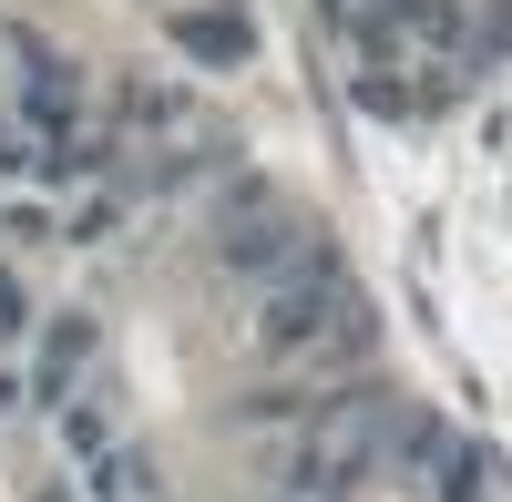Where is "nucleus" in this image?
<instances>
[{"instance_id":"1","label":"nucleus","mask_w":512,"mask_h":502,"mask_svg":"<svg viewBox=\"0 0 512 502\" xmlns=\"http://www.w3.org/2000/svg\"><path fill=\"white\" fill-rule=\"evenodd\" d=\"M256 339H267V359L328 369V359H359V349H369V308L349 298V277H338L318 246H308L297 267H277L267 308H256Z\"/></svg>"},{"instance_id":"2","label":"nucleus","mask_w":512,"mask_h":502,"mask_svg":"<svg viewBox=\"0 0 512 502\" xmlns=\"http://www.w3.org/2000/svg\"><path fill=\"white\" fill-rule=\"evenodd\" d=\"M379 441H390V400L379 390H338L297 421V451H287V492L297 502H349L369 472H379Z\"/></svg>"},{"instance_id":"3","label":"nucleus","mask_w":512,"mask_h":502,"mask_svg":"<svg viewBox=\"0 0 512 502\" xmlns=\"http://www.w3.org/2000/svg\"><path fill=\"white\" fill-rule=\"evenodd\" d=\"M216 257H226L236 277H277V267H297V257H308V246H297V216H287L277 195L236 185V195H226V246H216Z\"/></svg>"},{"instance_id":"4","label":"nucleus","mask_w":512,"mask_h":502,"mask_svg":"<svg viewBox=\"0 0 512 502\" xmlns=\"http://www.w3.org/2000/svg\"><path fill=\"white\" fill-rule=\"evenodd\" d=\"M93 502H175L144 451H93Z\"/></svg>"},{"instance_id":"5","label":"nucleus","mask_w":512,"mask_h":502,"mask_svg":"<svg viewBox=\"0 0 512 502\" xmlns=\"http://www.w3.org/2000/svg\"><path fill=\"white\" fill-rule=\"evenodd\" d=\"M82 349H93V328H82V318H62V328H52V349H41V400H72Z\"/></svg>"},{"instance_id":"6","label":"nucleus","mask_w":512,"mask_h":502,"mask_svg":"<svg viewBox=\"0 0 512 502\" xmlns=\"http://www.w3.org/2000/svg\"><path fill=\"white\" fill-rule=\"evenodd\" d=\"M175 41H185L195 62H246V31H236V21H205V11H195V21H175Z\"/></svg>"}]
</instances>
